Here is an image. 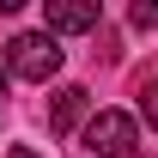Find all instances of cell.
<instances>
[{
  "mask_svg": "<svg viewBox=\"0 0 158 158\" xmlns=\"http://www.w3.org/2000/svg\"><path fill=\"white\" fill-rule=\"evenodd\" d=\"M140 146V128L128 110H98V116L85 122V152H98V158H134Z\"/></svg>",
  "mask_w": 158,
  "mask_h": 158,
  "instance_id": "2",
  "label": "cell"
},
{
  "mask_svg": "<svg viewBox=\"0 0 158 158\" xmlns=\"http://www.w3.org/2000/svg\"><path fill=\"white\" fill-rule=\"evenodd\" d=\"M85 103H91L85 85H61L55 98H49V134H73L79 116H85Z\"/></svg>",
  "mask_w": 158,
  "mask_h": 158,
  "instance_id": "4",
  "label": "cell"
},
{
  "mask_svg": "<svg viewBox=\"0 0 158 158\" xmlns=\"http://www.w3.org/2000/svg\"><path fill=\"white\" fill-rule=\"evenodd\" d=\"M98 0H43V24L49 37H73V31H98Z\"/></svg>",
  "mask_w": 158,
  "mask_h": 158,
  "instance_id": "3",
  "label": "cell"
},
{
  "mask_svg": "<svg viewBox=\"0 0 158 158\" xmlns=\"http://www.w3.org/2000/svg\"><path fill=\"white\" fill-rule=\"evenodd\" d=\"M140 110H146V128H152V134H158V79H152V85H146V91H140Z\"/></svg>",
  "mask_w": 158,
  "mask_h": 158,
  "instance_id": "6",
  "label": "cell"
},
{
  "mask_svg": "<svg viewBox=\"0 0 158 158\" xmlns=\"http://www.w3.org/2000/svg\"><path fill=\"white\" fill-rule=\"evenodd\" d=\"M6 158H43V152H31V146H12V152H6Z\"/></svg>",
  "mask_w": 158,
  "mask_h": 158,
  "instance_id": "7",
  "label": "cell"
},
{
  "mask_svg": "<svg viewBox=\"0 0 158 158\" xmlns=\"http://www.w3.org/2000/svg\"><path fill=\"white\" fill-rule=\"evenodd\" d=\"M61 61H67V49H61L49 31H24V37L6 43V73L31 79V85H49V79L61 73Z\"/></svg>",
  "mask_w": 158,
  "mask_h": 158,
  "instance_id": "1",
  "label": "cell"
},
{
  "mask_svg": "<svg viewBox=\"0 0 158 158\" xmlns=\"http://www.w3.org/2000/svg\"><path fill=\"white\" fill-rule=\"evenodd\" d=\"M6 79H12V73H6V67H0V98H6Z\"/></svg>",
  "mask_w": 158,
  "mask_h": 158,
  "instance_id": "8",
  "label": "cell"
},
{
  "mask_svg": "<svg viewBox=\"0 0 158 158\" xmlns=\"http://www.w3.org/2000/svg\"><path fill=\"white\" fill-rule=\"evenodd\" d=\"M128 19H134V31H158V0H134Z\"/></svg>",
  "mask_w": 158,
  "mask_h": 158,
  "instance_id": "5",
  "label": "cell"
}]
</instances>
